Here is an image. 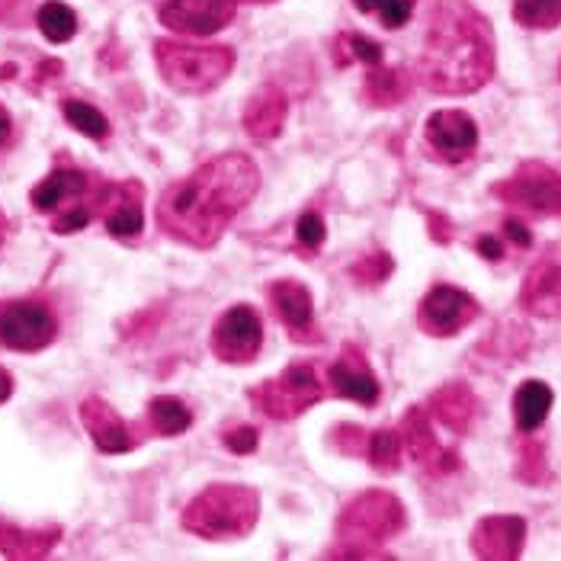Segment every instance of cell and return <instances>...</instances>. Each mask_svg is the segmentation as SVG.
I'll use <instances>...</instances> for the list:
<instances>
[{
    "instance_id": "30",
    "label": "cell",
    "mask_w": 561,
    "mask_h": 561,
    "mask_svg": "<svg viewBox=\"0 0 561 561\" xmlns=\"http://www.w3.org/2000/svg\"><path fill=\"white\" fill-rule=\"evenodd\" d=\"M61 113H65V119L81 131V135H87V138H93V141L110 138V119H106L96 106L84 103V100H65V103H61Z\"/></svg>"
},
{
    "instance_id": "17",
    "label": "cell",
    "mask_w": 561,
    "mask_h": 561,
    "mask_svg": "<svg viewBox=\"0 0 561 561\" xmlns=\"http://www.w3.org/2000/svg\"><path fill=\"white\" fill-rule=\"evenodd\" d=\"M526 546V519L517 514H491L472 529V552L484 561H514Z\"/></svg>"
},
{
    "instance_id": "19",
    "label": "cell",
    "mask_w": 561,
    "mask_h": 561,
    "mask_svg": "<svg viewBox=\"0 0 561 561\" xmlns=\"http://www.w3.org/2000/svg\"><path fill=\"white\" fill-rule=\"evenodd\" d=\"M81 421H84L87 433L93 439V446L106 456H119V453H129L138 446V436L131 433V427L116 414V408L96 394L84 398L81 404Z\"/></svg>"
},
{
    "instance_id": "29",
    "label": "cell",
    "mask_w": 561,
    "mask_h": 561,
    "mask_svg": "<svg viewBox=\"0 0 561 561\" xmlns=\"http://www.w3.org/2000/svg\"><path fill=\"white\" fill-rule=\"evenodd\" d=\"M401 449H404V443H401V431H376L369 433V439H366V459L373 462V469H379V472H398V466H401Z\"/></svg>"
},
{
    "instance_id": "5",
    "label": "cell",
    "mask_w": 561,
    "mask_h": 561,
    "mask_svg": "<svg viewBox=\"0 0 561 561\" xmlns=\"http://www.w3.org/2000/svg\"><path fill=\"white\" fill-rule=\"evenodd\" d=\"M106 193L110 183H103L100 176H90L78 168H58L33 190L30 199L39 213L51 216V231L71 234L93 221V216L103 209Z\"/></svg>"
},
{
    "instance_id": "2",
    "label": "cell",
    "mask_w": 561,
    "mask_h": 561,
    "mask_svg": "<svg viewBox=\"0 0 561 561\" xmlns=\"http://www.w3.org/2000/svg\"><path fill=\"white\" fill-rule=\"evenodd\" d=\"M417 75L443 96H466L491 81L494 33L469 0H439L433 7Z\"/></svg>"
},
{
    "instance_id": "3",
    "label": "cell",
    "mask_w": 561,
    "mask_h": 561,
    "mask_svg": "<svg viewBox=\"0 0 561 561\" xmlns=\"http://www.w3.org/2000/svg\"><path fill=\"white\" fill-rule=\"evenodd\" d=\"M408 523L404 504L382 488L363 491L337 517V546L328 549V559H391L379 546L394 539Z\"/></svg>"
},
{
    "instance_id": "34",
    "label": "cell",
    "mask_w": 561,
    "mask_h": 561,
    "mask_svg": "<svg viewBox=\"0 0 561 561\" xmlns=\"http://www.w3.org/2000/svg\"><path fill=\"white\" fill-rule=\"evenodd\" d=\"M366 439H369V433L356 424H341L331 431V446L341 449L344 456H366Z\"/></svg>"
},
{
    "instance_id": "18",
    "label": "cell",
    "mask_w": 561,
    "mask_h": 561,
    "mask_svg": "<svg viewBox=\"0 0 561 561\" xmlns=\"http://www.w3.org/2000/svg\"><path fill=\"white\" fill-rule=\"evenodd\" d=\"M270 305H273L276 318L286 324V331L293 334V341H305V344L318 341L314 302H311V293L305 289V283H299V279L270 283Z\"/></svg>"
},
{
    "instance_id": "26",
    "label": "cell",
    "mask_w": 561,
    "mask_h": 561,
    "mask_svg": "<svg viewBox=\"0 0 561 561\" xmlns=\"http://www.w3.org/2000/svg\"><path fill=\"white\" fill-rule=\"evenodd\" d=\"M148 424H151V431L161 433V436H176V433L190 431L193 414H190V408H186L180 398L158 394V398H151V404H148Z\"/></svg>"
},
{
    "instance_id": "37",
    "label": "cell",
    "mask_w": 561,
    "mask_h": 561,
    "mask_svg": "<svg viewBox=\"0 0 561 561\" xmlns=\"http://www.w3.org/2000/svg\"><path fill=\"white\" fill-rule=\"evenodd\" d=\"M33 0H0V26H26Z\"/></svg>"
},
{
    "instance_id": "33",
    "label": "cell",
    "mask_w": 561,
    "mask_h": 561,
    "mask_svg": "<svg viewBox=\"0 0 561 561\" xmlns=\"http://www.w3.org/2000/svg\"><path fill=\"white\" fill-rule=\"evenodd\" d=\"M391 270H394V260L386 251H373V254H366V257H359L353 266H350V276L359 283V286H379V283H386L391 276Z\"/></svg>"
},
{
    "instance_id": "39",
    "label": "cell",
    "mask_w": 561,
    "mask_h": 561,
    "mask_svg": "<svg viewBox=\"0 0 561 561\" xmlns=\"http://www.w3.org/2000/svg\"><path fill=\"white\" fill-rule=\"evenodd\" d=\"M476 251L484 260L497 263V260H504V241H501L497 234H481L476 241Z\"/></svg>"
},
{
    "instance_id": "23",
    "label": "cell",
    "mask_w": 561,
    "mask_h": 561,
    "mask_svg": "<svg viewBox=\"0 0 561 561\" xmlns=\"http://www.w3.org/2000/svg\"><path fill=\"white\" fill-rule=\"evenodd\" d=\"M61 542V526H43V529H20L10 519L0 517V556L20 561L45 559Z\"/></svg>"
},
{
    "instance_id": "16",
    "label": "cell",
    "mask_w": 561,
    "mask_h": 561,
    "mask_svg": "<svg viewBox=\"0 0 561 561\" xmlns=\"http://www.w3.org/2000/svg\"><path fill=\"white\" fill-rule=\"evenodd\" d=\"M328 382H331L337 398L356 401L363 408H373L382 394L376 373L369 369V359L363 356V350L356 344H344L341 356L328 369Z\"/></svg>"
},
{
    "instance_id": "13",
    "label": "cell",
    "mask_w": 561,
    "mask_h": 561,
    "mask_svg": "<svg viewBox=\"0 0 561 561\" xmlns=\"http://www.w3.org/2000/svg\"><path fill=\"white\" fill-rule=\"evenodd\" d=\"M238 13V0H164L161 23L180 36H213Z\"/></svg>"
},
{
    "instance_id": "38",
    "label": "cell",
    "mask_w": 561,
    "mask_h": 561,
    "mask_svg": "<svg viewBox=\"0 0 561 561\" xmlns=\"http://www.w3.org/2000/svg\"><path fill=\"white\" fill-rule=\"evenodd\" d=\"M260 433L254 427H234L231 433H225V446L234 453V456H248L257 449Z\"/></svg>"
},
{
    "instance_id": "27",
    "label": "cell",
    "mask_w": 561,
    "mask_h": 561,
    "mask_svg": "<svg viewBox=\"0 0 561 561\" xmlns=\"http://www.w3.org/2000/svg\"><path fill=\"white\" fill-rule=\"evenodd\" d=\"M36 26L43 30V36L48 43H71L75 33H78V13L68 3H61V0H48L36 13Z\"/></svg>"
},
{
    "instance_id": "24",
    "label": "cell",
    "mask_w": 561,
    "mask_h": 561,
    "mask_svg": "<svg viewBox=\"0 0 561 561\" xmlns=\"http://www.w3.org/2000/svg\"><path fill=\"white\" fill-rule=\"evenodd\" d=\"M552 404H556V394H552V389H549L542 379H526V382H519L517 394H514V421H517V431H539V427L546 424Z\"/></svg>"
},
{
    "instance_id": "20",
    "label": "cell",
    "mask_w": 561,
    "mask_h": 561,
    "mask_svg": "<svg viewBox=\"0 0 561 561\" xmlns=\"http://www.w3.org/2000/svg\"><path fill=\"white\" fill-rule=\"evenodd\" d=\"M145 193L138 180H126V183H110V193L103 199V225L113 238H135L145 228V213H141Z\"/></svg>"
},
{
    "instance_id": "9",
    "label": "cell",
    "mask_w": 561,
    "mask_h": 561,
    "mask_svg": "<svg viewBox=\"0 0 561 561\" xmlns=\"http://www.w3.org/2000/svg\"><path fill=\"white\" fill-rule=\"evenodd\" d=\"M58 337V321L51 308L36 299L0 302V346L16 353H36Z\"/></svg>"
},
{
    "instance_id": "32",
    "label": "cell",
    "mask_w": 561,
    "mask_h": 561,
    "mask_svg": "<svg viewBox=\"0 0 561 561\" xmlns=\"http://www.w3.org/2000/svg\"><path fill=\"white\" fill-rule=\"evenodd\" d=\"M353 3L363 13H376L386 30H401L414 13V0H353Z\"/></svg>"
},
{
    "instance_id": "36",
    "label": "cell",
    "mask_w": 561,
    "mask_h": 561,
    "mask_svg": "<svg viewBox=\"0 0 561 561\" xmlns=\"http://www.w3.org/2000/svg\"><path fill=\"white\" fill-rule=\"evenodd\" d=\"M341 43L350 48V58H359L366 65H382V45L353 33V36H341Z\"/></svg>"
},
{
    "instance_id": "40",
    "label": "cell",
    "mask_w": 561,
    "mask_h": 561,
    "mask_svg": "<svg viewBox=\"0 0 561 561\" xmlns=\"http://www.w3.org/2000/svg\"><path fill=\"white\" fill-rule=\"evenodd\" d=\"M504 234H507V241H514L517 248H529L533 244V234H529V228L519 221V218H504Z\"/></svg>"
},
{
    "instance_id": "14",
    "label": "cell",
    "mask_w": 561,
    "mask_h": 561,
    "mask_svg": "<svg viewBox=\"0 0 561 561\" xmlns=\"http://www.w3.org/2000/svg\"><path fill=\"white\" fill-rule=\"evenodd\" d=\"M424 138L431 151L446 161V164H462L476 154L478 148V126L476 119L462 110H439L433 113L424 126Z\"/></svg>"
},
{
    "instance_id": "8",
    "label": "cell",
    "mask_w": 561,
    "mask_h": 561,
    "mask_svg": "<svg viewBox=\"0 0 561 561\" xmlns=\"http://www.w3.org/2000/svg\"><path fill=\"white\" fill-rule=\"evenodd\" d=\"M491 193L519 213L549 218L561 216V171L542 164V161H526L507 180L494 183Z\"/></svg>"
},
{
    "instance_id": "11",
    "label": "cell",
    "mask_w": 561,
    "mask_h": 561,
    "mask_svg": "<svg viewBox=\"0 0 561 561\" xmlns=\"http://www.w3.org/2000/svg\"><path fill=\"white\" fill-rule=\"evenodd\" d=\"M481 314V305L476 296H469L459 286H433L431 293L421 299L417 308V328L431 337H453L459 331H466L472 321Z\"/></svg>"
},
{
    "instance_id": "7",
    "label": "cell",
    "mask_w": 561,
    "mask_h": 561,
    "mask_svg": "<svg viewBox=\"0 0 561 561\" xmlns=\"http://www.w3.org/2000/svg\"><path fill=\"white\" fill-rule=\"evenodd\" d=\"M324 398V382L314 363H293L276 379L251 389V404L270 421H296Z\"/></svg>"
},
{
    "instance_id": "25",
    "label": "cell",
    "mask_w": 561,
    "mask_h": 561,
    "mask_svg": "<svg viewBox=\"0 0 561 561\" xmlns=\"http://www.w3.org/2000/svg\"><path fill=\"white\" fill-rule=\"evenodd\" d=\"M411 96V78L401 68H382L373 65V71L363 81V100L376 110H391Z\"/></svg>"
},
{
    "instance_id": "41",
    "label": "cell",
    "mask_w": 561,
    "mask_h": 561,
    "mask_svg": "<svg viewBox=\"0 0 561 561\" xmlns=\"http://www.w3.org/2000/svg\"><path fill=\"white\" fill-rule=\"evenodd\" d=\"M427 221H431L433 241H439V244H446V241L453 238V225H449L446 218L439 216V213H431V216H427Z\"/></svg>"
},
{
    "instance_id": "28",
    "label": "cell",
    "mask_w": 561,
    "mask_h": 561,
    "mask_svg": "<svg viewBox=\"0 0 561 561\" xmlns=\"http://www.w3.org/2000/svg\"><path fill=\"white\" fill-rule=\"evenodd\" d=\"M514 476L523 484H546L549 481V462H546V443L542 439H533L529 433H526V439H519Z\"/></svg>"
},
{
    "instance_id": "12",
    "label": "cell",
    "mask_w": 561,
    "mask_h": 561,
    "mask_svg": "<svg viewBox=\"0 0 561 561\" xmlns=\"http://www.w3.org/2000/svg\"><path fill=\"white\" fill-rule=\"evenodd\" d=\"M401 443H404L408 456H411L424 472H431V476H449V472H459V469H462L459 453L436 443L427 404L408 408V414H404V421H401Z\"/></svg>"
},
{
    "instance_id": "31",
    "label": "cell",
    "mask_w": 561,
    "mask_h": 561,
    "mask_svg": "<svg viewBox=\"0 0 561 561\" xmlns=\"http://www.w3.org/2000/svg\"><path fill=\"white\" fill-rule=\"evenodd\" d=\"M514 20L526 30H556L561 23V0H514Z\"/></svg>"
},
{
    "instance_id": "6",
    "label": "cell",
    "mask_w": 561,
    "mask_h": 561,
    "mask_svg": "<svg viewBox=\"0 0 561 561\" xmlns=\"http://www.w3.org/2000/svg\"><path fill=\"white\" fill-rule=\"evenodd\" d=\"M154 58L161 78L180 93H209L234 68V51L228 45H186L158 39Z\"/></svg>"
},
{
    "instance_id": "21",
    "label": "cell",
    "mask_w": 561,
    "mask_h": 561,
    "mask_svg": "<svg viewBox=\"0 0 561 561\" xmlns=\"http://www.w3.org/2000/svg\"><path fill=\"white\" fill-rule=\"evenodd\" d=\"M431 417H436L446 431L453 433H469L478 417V398L476 391L469 389L466 382H446L443 389H436L427 401Z\"/></svg>"
},
{
    "instance_id": "42",
    "label": "cell",
    "mask_w": 561,
    "mask_h": 561,
    "mask_svg": "<svg viewBox=\"0 0 561 561\" xmlns=\"http://www.w3.org/2000/svg\"><path fill=\"white\" fill-rule=\"evenodd\" d=\"M10 135H13V119H10V113L0 106V145H7Z\"/></svg>"
},
{
    "instance_id": "22",
    "label": "cell",
    "mask_w": 561,
    "mask_h": 561,
    "mask_svg": "<svg viewBox=\"0 0 561 561\" xmlns=\"http://www.w3.org/2000/svg\"><path fill=\"white\" fill-rule=\"evenodd\" d=\"M286 113H289L286 93L273 84L260 87L257 93L248 100V106H244V129L251 131L254 138H260V141L276 138L283 131V126H286Z\"/></svg>"
},
{
    "instance_id": "43",
    "label": "cell",
    "mask_w": 561,
    "mask_h": 561,
    "mask_svg": "<svg viewBox=\"0 0 561 561\" xmlns=\"http://www.w3.org/2000/svg\"><path fill=\"white\" fill-rule=\"evenodd\" d=\"M13 394V376L0 366V404Z\"/></svg>"
},
{
    "instance_id": "4",
    "label": "cell",
    "mask_w": 561,
    "mask_h": 561,
    "mask_svg": "<svg viewBox=\"0 0 561 561\" xmlns=\"http://www.w3.org/2000/svg\"><path fill=\"white\" fill-rule=\"evenodd\" d=\"M260 519V497L248 484H209L183 507V529L206 542L244 539Z\"/></svg>"
},
{
    "instance_id": "45",
    "label": "cell",
    "mask_w": 561,
    "mask_h": 561,
    "mask_svg": "<svg viewBox=\"0 0 561 561\" xmlns=\"http://www.w3.org/2000/svg\"><path fill=\"white\" fill-rule=\"evenodd\" d=\"M251 3H270V0H251Z\"/></svg>"
},
{
    "instance_id": "44",
    "label": "cell",
    "mask_w": 561,
    "mask_h": 561,
    "mask_svg": "<svg viewBox=\"0 0 561 561\" xmlns=\"http://www.w3.org/2000/svg\"><path fill=\"white\" fill-rule=\"evenodd\" d=\"M7 231H10V221H7V216L0 213V244H3V238H7Z\"/></svg>"
},
{
    "instance_id": "15",
    "label": "cell",
    "mask_w": 561,
    "mask_h": 561,
    "mask_svg": "<svg viewBox=\"0 0 561 561\" xmlns=\"http://www.w3.org/2000/svg\"><path fill=\"white\" fill-rule=\"evenodd\" d=\"M519 308L533 318H561V248H549L519 286Z\"/></svg>"
},
{
    "instance_id": "35",
    "label": "cell",
    "mask_w": 561,
    "mask_h": 561,
    "mask_svg": "<svg viewBox=\"0 0 561 561\" xmlns=\"http://www.w3.org/2000/svg\"><path fill=\"white\" fill-rule=\"evenodd\" d=\"M324 234H328V228H324V221L321 216H314V213H305L299 221H296V241L308 248V251H318L321 244H324Z\"/></svg>"
},
{
    "instance_id": "1",
    "label": "cell",
    "mask_w": 561,
    "mask_h": 561,
    "mask_svg": "<svg viewBox=\"0 0 561 561\" xmlns=\"http://www.w3.org/2000/svg\"><path fill=\"white\" fill-rule=\"evenodd\" d=\"M257 186L260 171L248 154H218L161 193L158 225L173 241L209 251L234 216L254 199Z\"/></svg>"
},
{
    "instance_id": "10",
    "label": "cell",
    "mask_w": 561,
    "mask_h": 561,
    "mask_svg": "<svg viewBox=\"0 0 561 561\" xmlns=\"http://www.w3.org/2000/svg\"><path fill=\"white\" fill-rule=\"evenodd\" d=\"M263 346V321L254 305H231L213 328V353L228 366L254 363Z\"/></svg>"
}]
</instances>
